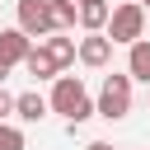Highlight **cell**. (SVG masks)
<instances>
[{"label": "cell", "instance_id": "6da1fadb", "mask_svg": "<svg viewBox=\"0 0 150 150\" xmlns=\"http://www.w3.org/2000/svg\"><path fill=\"white\" fill-rule=\"evenodd\" d=\"M47 108H52V112H61V117L70 122V131H75L84 117H94V98H89V89L80 84V75H56Z\"/></svg>", "mask_w": 150, "mask_h": 150}, {"label": "cell", "instance_id": "7a4b0ae2", "mask_svg": "<svg viewBox=\"0 0 150 150\" xmlns=\"http://www.w3.org/2000/svg\"><path fill=\"white\" fill-rule=\"evenodd\" d=\"M103 38L108 42H141L145 38V9L136 5V0H127V5H117V9H108V23H103Z\"/></svg>", "mask_w": 150, "mask_h": 150}, {"label": "cell", "instance_id": "3957f363", "mask_svg": "<svg viewBox=\"0 0 150 150\" xmlns=\"http://www.w3.org/2000/svg\"><path fill=\"white\" fill-rule=\"evenodd\" d=\"M94 112H98V117H108V122H122V117L131 112V75H108V80H103V89H98Z\"/></svg>", "mask_w": 150, "mask_h": 150}, {"label": "cell", "instance_id": "277c9868", "mask_svg": "<svg viewBox=\"0 0 150 150\" xmlns=\"http://www.w3.org/2000/svg\"><path fill=\"white\" fill-rule=\"evenodd\" d=\"M14 14H19V33H28V38H52V14H47V0H19L14 5Z\"/></svg>", "mask_w": 150, "mask_h": 150}, {"label": "cell", "instance_id": "5b68a950", "mask_svg": "<svg viewBox=\"0 0 150 150\" xmlns=\"http://www.w3.org/2000/svg\"><path fill=\"white\" fill-rule=\"evenodd\" d=\"M28 42H33L28 33H19V28H5V33H0V66H9V70H14V66H23V56L33 52Z\"/></svg>", "mask_w": 150, "mask_h": 150}, {"label": "cell", "instance_id": "8992f818", "mask_svg": "<svg viewBox=\"0 0 150 150\" xmlns=\"http://www.w3.org/2000/svg\"><path fill=\"white\" fill-rule=\"evenodd\" d=\"M75 56H80L84 66H108V56H112V42H108L103 33H89V38H80Z\"/></svg>", "mask_w": 150, "mask_h": 150}, {"label": "cell", "instance_id": "52a82bcc", "mask_svg": "<svg viewBox=\"0 0 150 150\" xmlns=\"http://www.w3.org/2000/svg\"><path fill=\"white\" fill-rule=\"evenodd\" d=\"M127 75L141 80V84H150V42H145V38L131 42V52H127Z\"/></svg>", "mask_w": 150, "mask_h": 150}, {"label": "cell", "instance_id": "ba28073f", "mask_svg": "<svg viewBox=\"0 0 150 150\" xmlns=\"http://www.w3.org/2000/svg\"><path fill=\"white\" fill-rule=\"evenodd\" d=\"M14 112H19L23 122H42V117H47V98L33 94V89H28V94H14Z\"/></svg>", "mask_w": 150, "mask_h": 150}, {"label": "cell", "instance_id": "9c48e42d", "mask_svg": "<svg viewBox=\"0 0 150 150\" xmlns=\"http://www.w3.org/2000/svg\"><path fill=\"white\" fill-rule=\"evenodd\" d=\"M47 14H52V33H61V28H75V0H47Z\"/></svg>", "mask_w": 150, "mask_h": 150}, {"label": "cell", "instance_id": "30bf717a", "mask_svg": "<svg viewBox=\"0 0 150 150\" xmlns=\"http://www.w3.org/2000/svg\"><path fill=\"white\" fill-rule=\"evenodd\" d=\"M23 66H28V75H38V80H52V75H61V66L42 52V47H33L28 56H23Z\"/></svg>", "mask_w": 150, "mask_h": 150}, {"label": "cell", "instance_id": "8fae6325", "mask_svg": "<svg viewBox=\"0 0 150 150\" xmlns=\"http://www.w3.org/2000/svg\"><path fill=\"white\" fill-rule=\"evenodd\" d=\"M42 52H47L56 66H70V61H75V42H70V38H56V33L42 38Z\"/></svg>", "mask_w": 150, "mask_h": 150}, {"label": "cell", "instance_id": "7c38bea8", "mask_svg": "<svg viewBox=\"0 0 150 150\" xmlns=\"http://www.w3.org/2000/svg\"><path fill=\"white\" fill-rule=\"evenodd\" d=\"M89 33H103V23H108V5L103 0H94V5H80V14H75Z\"/></svg>", "mask_w": 150, "mask_h": 150}, {"label": "cell", "instance_id": "4fadbf2b", "mask_svg": "<svg viewBox=\"0 0 150 150\" xmlns=\"http://www.w3.org/2000/svg\"><path fill=\"white\" fill-rule=\"evenodd\" d=\"M0 150H28L23 131H19V127H9V122H0Z\"/></svg>", "mask_w": 150, "mask_h": 150}, {"label": "cell", "instance_id": "5bb4252c", "mask_svg": "<svg viewBox=\"0 0 150 150\" xmlns=\"http://www.w3.org/2000/svg\"><path fill=\"white\" fill-rule=\"evenodd\" d=\"M9 112H14V94H5V89H0V122H5Z\"/></svg>", "mask_w": 150, "mask_h": 150}, {"label": "cell", "instance_id": "9a60e30c", "mask_svg": "<svg viewBox=\"0 0 150 150\" xmlns=\"http://www.w3.org/2000/svg\"><path fill=\"white\" fill-rule=\"evenodd\" d=\"M84 150H112V145H108V141H89Z\"/></svg>", "mask_w": 150, "mask_h": 150}, {"label": "cell", "instance_id": "2e32d148", "mask_svg": "<svg viewBox=\"0 0 150 150\" xmlns=\"http://www.w3.org/2000/svg\"><path fill=\"white\" fill-rule=\"evenodd\" d=\"M5 75H9V66H0V80H5Z\"/></svg>", "mask_w": 150, "mask_h": 150}, {"label": "cell", "instance_id": "e0dca14e", "mask_svg": "<svg viewBox=\"0 0 150 150\" xmlns=\"http://www.w3.org/2000/svg\"><path fill=\"white\" fill-rule=\"evenodd\" d=\"M136 5H141V9H150V0H136Z\"/></svg>", "mask_w": 150, "mask_h": 150}, {"label": "cell", "instance_id": "ac0fdd59", "mask_svg": "<svg viewBox=\"0 0 150 150\" xmlns=\"http://www.w3.org/2000/svg\"><path fill=\"white\" fill-rule=\"evenodd\" d=\"M80 5H94V0H80Z\"/></svg>", "mask_w": 150, "mask_h": 150}]
</instances>
